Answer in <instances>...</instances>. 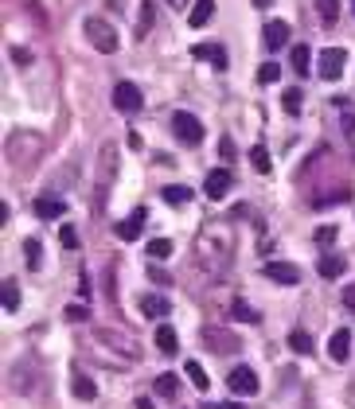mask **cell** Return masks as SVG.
Here are the masks:
<instances>
[{
    "instance_id": "cell-28",
    "label": "cell",
    "mask_w": 355,
    "mask_h": 409,
    "mask_svg": "<svg viewBox=\"0 0 355 409\" xmlns=\"http://www.w3.org/2000/svg\"><path fill=\"white\" fill-rule=\"evenodd\" d=\"M39 253H43V246H39V238H27L24 242V261H27V269H39Z\"/></svg>"
},
{
    "instance_id": "cell-17",
    "label": "cell",
    "mask_w": 355,
    "mask_h": 409,
    "mask_svg": "<svg viewBox=\"0 0 355 409\" xmlns=\"http://www.w3.org/2000/svg\"><path fill=\"white\" fill-rule=\"evenodd\" d=\"M141 312H144L149 320H156V316H168L172 304L164 301V296H156V292H149V296H141Z\"/></svg>"
},
{
    "instance_id": "cell-36",
    "label": "cell",
    "mask_w": 355,
    "mask_h": 409,
    "mask_svg": "<svg viewBox=\"0 0 355 409\" xmlns=\"http://www.w3.org/2000/svg\"><path fill=\"white\" fill-rule=\"evenodd\" d=\"M59 242L67 246V250H75V246H78V234H75V226H63V230H59Z\"/></svg>"
},
{
    "instance_id": "cell-29",
    "label": "cell",
    "mask_w": 355,
    "mask_h": 409,
    "mask_svg": "<svg viewBox=\"0 0 355 409\" xmlns=\"http://www.w3.org/2000/svg\"><path fill=\"white\" fill-rule=\"evenodd\" d=\"M316 12H320L324 24H336L340 20V0H316Z\"/></svg>"
},
{
    "instance_id": "cell-4",
    "label": "cell",
    "mask_w": 355,
    "mask_h": 409,
    "mask_svg": "<svg viewBox=\"0 0 355 409\" xmlns=\"http://www.w3.org/2000/svg\"><path fill=\"white\" fill-rule=\"evenodd\" d=\"M118 156H121L118 144H101L98 164H94V172H98V195H106V191H110V184L118 180Z\"/></svg>"
},
{
    "instance_id": "cell-25",
    "label": "cell",
    "mask_w": 355,
    "mask_h": 409,
    "mask_svg": "<svg viewBox=\"0 0 355 409\" xmlns=\"http://www.w3.org/2000/svg\"><path fill=\"white\" fill-rule=\"evenodd\" d=\"M149 258L152 261H168L172 258V242H168V238H152V242H149Z\"/></svg>"
},
{
    "instance_id": "cell-12",
    "label": "cell",
    "mask_w": 355,
    "mask_h": 409,
    "mask_svg": "<svg viewBox=\"0 0 355 409\" xmlns=\"http://www.w3.org/2000/svg\"><path fill=\"white\" fill-rule=\"evenodd\" d=\"M328 355H332V363H347V355H351V332H347V327L332 332V339H328Z\"/></svg>"
},
{
    "instance_id": "cell-9",
    "label": "cell",
    "mask_w": 355,
    "mask_h": 409,
    "mask_svg": "<svg viewBox=\"0 0 355 409\" xmlns=\"http://www.w3.org/2000/svg\"><path fill=\"white\" fill-rule=\"evenodd\" d=\"M230 184H235L230 168H215V172H207V184H203V191L211 195V199H223V195L230 191Z\"/></svg>"
},
{
    "instance_id": "cell-42",
    "label": "cell",
    "mask_w": 355,
    "mask_h": 409,
    "mask_svg": "<svg viewBox=\"0 0 355 409\" xmlns=\"http://www.w3.org/2000/svg\"><path fill=\"white\" fill-rule=\"evenodd\" d=\"M344 301H347V308H355V284L347 289V296H344Z\"/></svg>"
},
{
    "instance_id": "cell-3",
    "label": "cell",
    "mask_w": 355,
    "mask_h": 409,
    "mask_svg": "<svg viewBox=\"0 0 355 409\" xmlns=\"http://www.w3.org/2000/svg\"><path fill=\"white\" fill-rule=\"evenodd\" d=\"M86 39H90L94 43V47H98L101 51V55H113V51H118L121 47V39H118V32H113V27L110 24H106V20H98V16H90V20H86Z\"/></svg>"
},
{
    "instance_id": "cell-1",
    "label": "cell",
    "mask_w": 355,
    "mask_h": 409,
    "mask_svg": "<svg viewBox=\"0 0 355 409\" xmlns=\"http://www.w3.org/2000/svg\"><path fill=\"white\" fill-rule=\"evenodd\" d=\"M39 152H43V141L35 133H27V129H16V133L8 137V144H4V156L12 160V168H24L27 160H39Z\"/></svg>"
},
{
    "instance_id": "cell-13",
    "label": "cell",
    "mask_w": 355,
    "mask_h": 409,
    "mask_svg": "<svg viewBox=\"0 0 355 409\" xmlns=\"http://www.w3.org/2000/svg\"><path fill=\"white\" fill-rule=\"evenodd\" d=\"M266 47H270V51H281V47H285V43H289V24H285V20H270V24H266Z\"/></svg>"
},
{
    "instance_id": "cell-32",
    "label": "cell",
    "mask_w": 355,
    "mask_h": 409,
    "mask_svg": "<svg viewBox=\"0 0 355 409\" xmlns=\"http://www.w3.org/2000/svg\"><path fill=\"white\" fill-rule=\"evenodd\" d=\"M0 292H4V308L16 312L20 308V289H16V281H4V289H0Z\"/></svg>"
},
{
    "instance_id": "cell-26",
    "label": "cell",
    "mask_w": 355,
    "mask_h": 409,
    "mask_svg": "<svg viewBox=\"0 0 355 409\" xmlns=\"http://www.w3.org/2000/svg\"><path fill=\"white\" fill-rule=\"evenodd\" d=\"M230 312H235L238 324H258V320H262V316H258V312H254L246 301H235V304H230Z\"/></svg>"
},
{
    "instance_id": "cell-2",
    "label": "cell",
    "mask_w": 355,
    "mask_h": 409,
    "mask_svg": "<svg viewBox=\"0 0 355 409\" xmlns=\"http://www.w3.org/2000/svg\"><path fill=\"white\" fill-rule=\"evenodd\" d=\"M172 133H176L180 144L195 149V144L203 141V121L195 113H187V109H176V113H172Z\"/></svg>"
},
{
    "instance_id": "cell-46",
    "label": "cell",
    "mask_w": 355,
    "mask_h": 409,
    "mask_svg": "<svg viewBox=\"0 0 355 409\" xmlns=\"http://www.w3.org/2000/svg\"><path fill=\"white\" fill-rule=\"evenodd\" d=\"M351 12H355V0H351Z\"/></svg>"
},
{
    "instance_id": "cell-16",
    "label": "cell",
    "mask_w": 355,
    "mask_h": 409,
    "mask_svg": "<svg viewBox=\"0 0 355 409\" xmlns=\"http://www.w3.org/2000/svg\"><path fill=\"white\" fill-rule=\"evenodd\" d=\"M215 16V0H195L192 12H187V24L192 27H207V20Z\"/></svg>"
},
{
    "instance_id": "cell-5",
    "label": "cell",
    "mask_w": 355,
    "mask_h": 409,
    "mask_svg": "<svg viewBox=\"0 0 355 409\" xmlns=\"http://www.w3.org/2000/svg\"><path fill=\"white\" fill-rule=\"evenodd\" d=\"M344 67H347V51L344 47H324L320 58H316V70H320L324 82H336V78H344Z\"/></svg>"
},
{
    "instance_id": "cell-41",
    "label": "cell",
    "mask_w": 355,
    "mask_h": 409,
    "mask_svg": "<svg viewBox=\"0 0 355 409\" xmlns=\"http://www.w3.org/2000/svg\"><path fill=\"white\" fill-rule=\"evenodd\" d=\"M149 277H152V281H161V284H168V277H164L161 269H156V261H152V265H149Z\"/></svg>"
},
{
    "instance_id": "cell-44",
    "label": "cell",
    "mask_w": 355,
    "mask_h": 409,
    "mask_svg": "<svg viewBox=\"0 0 355 409\" xmlns=\"http://www.w3.org/2000/svg\"><path fill=\"white\" fill-rule=\"evenodd\" d=\"M137 409H152V401H149V398H141V401H137Z\"/></svg>"
},
{
    "instance_id": "cell-24",
    "label": "cell",
    "mask_w": 355,
    "mask_h": 409,
    "mask_svg": "<svg viewBox=\"0 0 355 409\" xmlns=\"http://www.w3.org/2000/svg\"><path fill=\"white\" fill-rule=\"evenodd\" d=\"M289 347H293L297 355H313V335H309V332H301V327H297V332L289 335Z\"/></svg>"
},
{
    "instance_id": "cell-14",
    "label": "cell",
    "mask_w": 355,
    "mask_h": 409,
    "mask_svg": "<svg viewBox=\"0 0 355 409\" xmlns=\"http://www.w3.org/2000/svg\"><path fill=\"white\" fill-rule=\"evenodd\" d=\"M192 55L195 58H207V63H215V67H227V51H223L219 47V43H195V47H192Z\"/></svg>"
},
{
    "instance_id": "cell-23",
    "label": "cell",
    "mask_w": 355,
    "mask_h": 409,
    "mask_svg": "<svg viewBox=\"0 0 355 409\" xmlns=\"http://www.w3.org/2000/svg\"><path fill=\"white\" fill-rule=\"evenodd\" d=\"M301 98H304V94L297 90V86L281 90V106H285V113H289V117H297V113H301Z\"/></svg>"
},
{
    "instance_id": "cell-38",
    "label": "cell",
    "mask_w": 355,
    "mask_h": 409,
    "mask_svg": "<svg viewBox=\"0 0 355 409\" xmlns=\"http://www.w3.org/2000/svg\"><path fill=\"white\" fill-rule=\"evenodd\" d=\"M328 242H336V226H320L316 230V246H328Z\"/></svg>"
},
{
    "instance_id": "cell-22",
    "label": "cell",
    "mask_w": 355,
    "mask_h": 409,
    "mask_svg": "<svg viewBox=\"0 0 355 409\" xmlns=\"http://www.w3.org/2000/svg\"><path fill=\"white\" fill-rule=\"evenodd\" d=\"M176 394H180L176 375H156V398H176Z\"/></svg>"
},
{
    "instance_id": "cell-20",
    "label": "cell",
    "mask_w": 355,
    "mask_h": 409,
    "mask_svg": "<svg viewBox=\"0 0 355 409\" xmlns=\"http://www.w3.org/2000/svg\"><path fill=\"white\" fill-rule=\"evenodd\" d=\"M289 63H293V70H297V75H309V70H313V67H309V63H313V55H309V47H304V43H297V47H293Z\"/></svg>"
},
{
    "instance_id": "cell-37",
    "label": "cell",
    "mask_w": 355,
    "mask_h": 409,
    "mask_svg": "<svg viewBox=\"0 0 355 409\" xmlns=\"http://www.w3.org/2000/svg\"><path fill=\"white\" fill-rule=\"evenodd\" d=\"M86 316H90V312H86V304H70V308H67V320H70V324H82Z\"/></svg>"
},
{
    "instance_id": "cell-15",
    "label": "cell",
    "mask_w": 355,
    "mask_h": 409,
    "mask_svg": "<svg viewBox=\"0 0 355 409\" xmlns=\"http://www.w3.org/2000/svg\"><path fill=\"white\" fill-rule=\"evenodd\" d=\"M316 269H320V277H344V269H347V258L344 253H324L320 261H316Z\"/></svg>"
},
{
    "instance_id": "cell-45",
    "label": "cell",
    "mask_w": 355,
    "mask_h": 409,
    "mask_svg": "<svg viewBox=\"0 0 355 409\" xmlns=\"http://www.w3.org/2000/svg\"><path fill=\"white\" fill-rule=\"evenodd\" d=\"M219 409H242V405H238V401H223Z\"/></svg>"
},
{
    "instance_id": "cell-19",
    "label": "cell",
    "mask_w": 355,
    "mask_h": 409,
    "mask_svg": "<svg viewBox=\"0 0 355 409\" xmlns=\"http://www.w3.org/2000/svg\"><path fill=\"white\" fill-rule=\"evenodd\" d=\"M161 195H164L168 207H184V203H192V187H184V184H168Z\"/></svg>"
},
{
    "instance_id": "cell-30",
    "label": "cell",
    "mask_w": 355,
    "mask_h": 409,
    "mask_svg": "<svg viewBox=\"0 0 355 409\" xmlns=\"http://www.w3.org/2000/svg\"><path fill=\"white\" fill-rule=\"evenodd\" d=\"M250 164H254V172H270V152H266V144H254L250 149Z\"/></svg>"
},
{
    "instance_id": "cell-27",
    "label": "cell",
    "mask_w": 355,
    "mask_h": 409,
    "mask_svg": "<svg viewBox=\"0 0 355 409\" xmlns=\"http://www.w3.org/2000/svg\"><path fill=\"white\" fill-rule=\"evenodd\" d=\"M187 378H192L195 390H211V378H207V370H203L199 363H187Z\"/></svg>"
},
{
    "instance_id": "cell-31",
    "label": "cell",
    "mask_w": 355,
    "mask_h": 409,
    "mask_svg": "<svg viewBox=\"0 0 355 409\" xmlns=\"http://www.w3.org/2000/svg\"><path fill=\"white\" fill-rule=\"evenodd\" d=\"M203 335H207V343H223V351H235V347H238V339H235V335H227V332H215V327H207Z\"/></svg>"
},
{
    "instance_id": "cell-33",
    "label": "cell",
    "mask_w": 355,
    "mask_h": 409,
    "mask_svg": "<svg viewBox=\"0 0 355 409\" xmlns=\"http://www.w3.org/2000/svg\"><path fill=\"white\" fill-rule=\"evenodd\" d=\"M75 394L82 401H94V398H98V386H94L90 378H75Z\"/></svg>"
},
{
    "instance_id": "cell-18",
    "label": "cell",
    "mask_w": 355,
    "mask_h": 409,
    "mask_svg": "<svg viewBox=\"0 0 355 409\" xmlns=\"http://www.w3.org/2000/svg\"><path fill=\"white\" fill-rule=\"evenodd\" d=\"M63 210H67V203H63V199H51V195L35 199V215H39V218H63Z\"/></svg>"
},
{
    "instance_id": "cell-7",
    "label": "cell",
    "mask_w": 355,
    "mask_h": 409,
    "mask_svg": "<svg viewBox=\"0 0 355 409\" xmlns=\"http://www.w3.org/2000/svg\"><path fill=\"white\" fill-rule=\"evenodd\" d=\"M227 386H230V394H238V398H246V394H258V375H254V367H235L230 370V378H227Z\"/></svg>"
},
{
    "instance_id": "cell-21",
    "label": "cell",
    "mask_w": 355,
    "mask_h": 409,
    "mask_svg": "<svg viewBox=\"0 0 355 409\" xmlns=\"http://www.w3.org/2000/svg\"><path fill=\"white\" fill-rule=\"evenodd\" d=\"M152 12H156V4H152V0H141V20H137V39H144V35L152 32Z\"/></svg>"
},
{
    "instance_id": "cell-43",
    "label": "cell",
    "mask_w": 355,
    "mask_h": 409,
    "mask_svg": "<svg viewBox=\"0 0 355 409\" xmlns=\"http://www.w3.org/2000/svg\"><path fill=\"white\" fill-rule=\"evenodd\" d=\"M273 0H254V8H270Z\"/></svg>"
},
{
    "instance_id": "cell-35",
    "label": "cell",
    "mask_w": 355,
    "mask_h": 409,
    "mask_svg": "<svg viewBox=\"0 0 355 409\" xmlns=\"http://www.w3.org/2000/svg\"><path fill=\"white\" fill-rule=\"evenodd\" d=\"M347 199H351V191L344 187V191H332V195H324V199H316V207H332V203H347Z\"/></svg>"
},
{
    "instance_id": "cell-34",
    "label": "cell",
    "mask_w": 355,
    "mask_h": 409,
    "mask_svg": "<svg viewBox=\"0 0 355 409\" xmlns=\"http://www.w3.org/2000/svg\"><path fill=\"white\" fill-rule=\"evenodd\" d=\"M278 78H281V67H278V63H266V67L258 70V82H262V86H273Z\"/></svg>"
},
{
    "instance_id": "cell-11",
    "label": "cell",
    "mask_w": 355,
    "mask_h": 409,
    "mask_svg": "<svg viewBox=\"0 0 355 409\" xmlns=\"http://www.w3.org/2000/svg\"><path fill=\"white\" fill-rule=\"evenodd\" d=\"M152 343H156V351H161V355H176V351H180V335H176V327H172V324H156Z\"/></svg>"
},
{
    "instance_id": "cell-40",
    "label": "cell",
    "mask_w": 355,
    "mask_h": 409,
    "mask_svg": "<svg viewBox=\"0 0 355 409\" xmlns=\"http://www.w3.org/2000/svg\"><path fill=\"white\" fill-rule=\"evenodd\" d=\"M168 8H176V12H187V4H195V0H164Z\"/></svg>"
},
{
    "instance_id": "cell-8",
    "label": "cell",
    "mask_w": 355,
    "mask_h": 409,
    "mask_svg": "<svg viewBox=\"0 0 355 409\" xmlns=\"http://www.w3.org/2000/svg\"><path fill=\"white\" fill-rule=\"evenodd\" d=\"M262 273L270 277L273 284H301V269L289 265V261H266Z\"/></svg>"
},
{
    "instance_id": "cell-39",
    "label": "cell",
    "mask_w": 355,
    "mask_h": 409,
    "mask_svg": "<svg viewBox=\"0 0 355 409\" xmlns=\"http://www.w3.org/2000/svg\"><path fill=\"white\" fill-rule=\"evenodd\" d=\"M219 152H223V156H235V141H230V137H223V141H219Z\"/></svg>"
},
{
    "instance_id": "cell-10",
    "label": "cell",
    "mask_w": 355,
    "mask_h": 409,
    "mask_svg": "<svg viewBox=\"0 0 355 409\" xmlns=\"http://www.w3.org/2000/svg\"><path fill=\"white\" fill-rule=\"evenodd\" d=\"M113 230H118V238H121V242H137V238H141V230H144V210L137 207L133 215H129L125 222H118Z\"/></svg>"
},
{
    "instance_id": "cell-6",
    "label": "cell",
    "mask_w": 355,
    "mask_h": 409,
    "mask_svg": "<svg viewBox=\"0 0 355 409\" xmlns=\"http://www.w3.org/2000/svg\"><path fill=\"white\" fill-rule=\"evenodd\" d=\"M113 106H118V113H137L144 106V98L133 82H118L113 86Z\"/></svg>"
}]
</instances>
